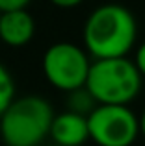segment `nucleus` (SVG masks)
Returning a JSON list of instances; mask_svg holds the SVG:
<instances>
[{"instance_id": "f257e3e1", "label": "nucleus", "mask_w": 145, "mask_h": 146, "mask_svg": "<svg viewBox=\"0 0 145 146\" xmlns=\"http://www.w3.org/2000/svg\"><path fill=\"white\" fill-rule=\"evenodd\" d=\"M82 39L84 48L93 59L128 57L138 39V22L123 4H101L87 15Z\"/></svg>"}, {"instance_id": "f03ea898", "label": "nucleus", "mask_w": 145, "mask_h": 146, "mask_svg": "<svg viewBox=\"0 0 145 146\" xmlns=\"http://www.w3.org/2000/svg\"><path fill=\"white\" fill-rule=\"evenodd\" d=\"M54 115L43 96H19L0 117V139L6 146H39L50 137Z\"/></svg>"}, {"instance_id": "7ed1b4c3", "label": "nucleus", "mask_w": 145, "mask_h": 146, "mask_svg": "<svg viewBox=\"0 0 145 146\" xmlns=\"http://www.w3.org/2000/svg\"><path fill=\"white\" fill-rule=\"evenodd\" d=\"M143 76L140 74L134 59L110 57L93 59L86 89L93 94L97 104L128 106L142 91Z\"/></svg>"}, {"instance_id": "20e7f679", "label": "nucleus", "mask_w": 145, "mask_h": 146, "mask_svg": "<svg viewBox=\"0 0 145 146\" xmlns=\"http://www.w3.org/2000/svg\"><path fill=\"white\" fill-rule=\"evenodd\" d=\"M91 63L93 61L86 48L69 41H60L45 50L41 68L47 82L54 89L72 93L86 87Z\"/></svg>"}, {"instance_id": "39448f33", "label": "nucleus", "mask_w": 145, "mask_h": 146, "mask_svg": "<svg viewBox=\"0 0 145 146\" xmlns=\"http://www.w3.org/2000/svg\"><path fill=\"white\" fill-rule=\"evenodd\" d=\"M89 139L97 146H132L140 133V117L128 106H97L87 117Z\"/></svg>"}, {"instance_id": "423d86ee", "label": "nucleus", "mask_w": 145, "mask_h": 146, "mask_svg": "<svg viewBox=\"0 0 145 146\" xmlns=\"http://www.w3.org/2000/svg\"><path fill=\"white\" fill-rule=\"evenodd\" d=\"M50 141L58 146H82L89 139V124L87 117L72 111L54 115V120L50 126Z\"/></svg>"}, {"instance_id": "0eeeda50", "label": "nucleus", "mask_w": 145, "mask_h": 146, "mask_svg": "<svg viewBox=\"0 0 145 146\" xmlns=\"http://www.w3.org/2000/svg\"><path fill=\"white\" fill-rule=\"evenodd\" d=\"M36 35V19L28 9L0 13V41L7 46H26Z\"/></svg>"}, {"instance_id": "6e6552de", "label": "nucleus", "mask_w": 145, "mask_h": 146, "mask_svg": "<svg viewBox=\"0 0 145 146\" xmlns=\"http://www.w3.org/2000/svg\"><path fill=\"white\" fill-rule=\"evenodd\" d=\"M69 94V102H67V109L72 111V113H78V115H84V117H89L91 111L99 106L97 100L93 98V94L82 87V89H76L72 93H67Z\"/></svg>"}, {"instance_id": "1a4fd4ad", "label": "nucleus", "mask_w": 145, "mask_h": 146, "mask_svg": "<svg viewBox=\"0 0 145 146\" xmlns=\"http://www.w3.org/2000/svg\"><path fill=\"white\" fill-rule=\"evenodd\" d=\"M15 98H17L15 96V82L11 78L9 70L6 68V65L0 63V117Z\"/></svg>"}, {"instance_id": "9d476101", "label": "nucleus", "mask_w": 145, "mask_h": 146, "mask_svg": "<svg viewBox=\"0 0 145 146\" xmlns=\"http://www.w3.org/2000/svg\"><path fill=\"white\" fill-rule=\"evenodd\" d=\"M34 0H0V13L13 9H28V6Z\"/></svg>"}, {"instance_id": "9b49d317", "label": "nucleus", "mask_w": 145, "mask_h": 146, "mask_svg": "<svg viewBox=\"0 0 145 146\" xmlns=\"http://www.w3.org/2000/svg\"><path fill=\"white\" fill-rule=\"evenodd\" d=\"M134 63H136V67H138L140 74H142V76H143V80H145V41H143L142 44H140L138 48H136Z\"/></svg>"}, {"instance_id": "f8f14e48", "label": "nucleus", "mask_w": 145, "mask_h": 146, "mask_svg": "<svg viewBox=\"0 0 145 146\" xmlns=\"http://www.w3.org/2000/svg\"><path fill=\"white\" fill-rule=\"evenodd\" d=\"M48 2L56 7H62V9H72V7L80 6L84 0H48Z\"/></svg>"}, {"instance_id": "ddd939ff", "label": "nucleus", "mask_w": 145, "mask_h": 146, "mask_svg": "<svg viewBox=\"0 0 145 146\" xmlns=\"http://www.w3.org/2000/svg\"><path fill=\"white\" fill-rule=\"evenodd\" d=\"M140 133H142V137L145 139V109L140 115Z\"/></svg>"}, {"instance_id": "4468645a", "label": "nucleus", "mask_w": 145, "mask_h": 146, "mask_svg": "<svg viewBox=\"0 0 145 146\" xmlns=\"http://www.w3.org/2000/svg\"><path fill=\"white\" fill-rule=\"evenodd\" d=\"M54 146H58V144H54Z\"/></svg>"}]
</instances>
